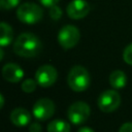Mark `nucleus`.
<instances>
[{
    "mask_svg": "<svg viewBox=\"0 0 132 132\" xmlns=\"http://www.w3.org/2000/svg\"><path fill=\"white\" fill-rule=\"evenodd\" d=\"M42 44L37 36L32 33L20 34L13 42V52L24 58H32L39 54Z\"/></svg>",
    "mask_w": 132,
    "mask_h": 132,
    "instance_id": "obj_1",
    "label": "nucleus"
},
{
    "mask_svg": "<svg viewBox=\"0 0 132 132\" xmlns=\"http://www.w3.org/2000/svg\"><path fill=\"white\" fill-rule=\"evenodd\" d=\"M67 82L70 89L74 92H82L87 90L91 82V77L88 70L80 66H73L67 76Z\"/></svg>",
    "mask_w": 132,
    "mask_h": 132,
    "instance_id": "obj_2",
    "label": "nucleus"
},
{
    "mask_svg": "<svg viewBox=\"0 0 132 132\" xmlns=\"http://www.w3.org/2000/svg\"><path fill=\"white\" fill-rule=\"evenodd\" d=\"M42 14H43V11H42L41 7L39 5H37L35 3H31V2L22 4L16 10L18 19L22 23L28 24V25L38 23L42 19Z\"/></svg>",
    "mask_w": 132,
    "mask_h": 132,
    "instance_id": "obj_3",
    "label": "nucleus"
},
{
    "mask_svg": "<svg viewBox=\"0 0 132 132\" xmlns=\"http://www.w3.org/2000/svg\"><path fill=\"white\" fill-rule=\"evenodd\" d=\"M91 114L90 106L84 101H76L72 103L67 110L68 120L74 125H80L85 123Z\"/></svg>",
    "mask_w": 132,
    "mask_h": 132,
    "instance_id": "obj_4",
    "label": "nucleus"
},
{
    "mask_svg": "<svg viewBox=\"0 0 132 132\" xmlns=\"http://www.w3.org/2000/svg\"><path fill=\"white\" fill-rule=\"evenodd\" d=\"M98 107L103 112H112L114 111L121 104V96L114 90H106L103 91L97 101Z\"/></svg>",
    "mask_w": 132,
    "mask_h": 132,
    "instance_id": "obj_5",
    "label": "nucleus"
},
{
    "mask_svg": "<svg viewBox=\"0 0 132 132\" xmlns=\"http://www.w3.org/2000/svg\"><path fill=\"white\" fill-rule=\"evenodd\" d=\"M79 30L72 25L64 26L58 33V42L65 50L72 48L74 45H76L79 41Z\"/></svg>",
    "mask_w": 132,
    "mask_h": 132,
    "instance_id": "obj_6",
    "label": "nucleus"
},
{
    "mask_svg": "<svg viewBox=\"0 0 132 132\" xmlns=\"http://www.w3.org/2000/svg\"><path fill=\"white\" fill-rule=\"evenodd\" d=\"M58 78V72L56 68L50 64L40 66L35 73V80L40 87L47 88L53 86Z\"/></svg>",
    "mask_w": 132,
    "mask_h": 132,
    "instance_id": "obj_7",
    "label": "nucleus"
},
{
    "mask_svg": "<svg viewBox=\"0 0 132 132\" xmlns=\"http://www.w3.org/2000/svg\"><path fill=\"white\" fill-rule=\"evenodd\" d=\"M55 103L48 98L38 99L32 108L33 116L39 121H45L53 117L55 113Z\"/></svg>",
    "mask_w": 132,
    "mask_h": 132,
    "instance_id": "obj_8",
    "label": "nucleus"
},
{
    "mask_svg": "<svg viewBox=\"0 0 132 132\" xmlns=\"http://www.w3.org/2000/svg\"><path fill=\"white\" fill-rule=\"evenodd\" d=\"M90 4L86 0H72L66 8L67 14L72 20H80L90 12Z\"/></svg>",
    "mask_w": 132,
    "mask_h": 132,
    "instance_id": "obj_9",
    "label": "nucleus"
},
{
    "mask_svg": "<svg viewBox=\"0 0 132 132\" xmlns=\"http://www.w3.org/2000/svg\"><path fill=\"white\" fill-rule=\"evenodd\" d=\"M2 75L5 80L9 82H19L24 77L23 69L15 63H7L2 68Z\"/></svg>",
    "mask_w": 132,
    "mask_h": 132,
    "instance_id": "obj_10",
    "label": "nucleus"
},
{
    "mask_svg": "<svg viewBox=\"0 0 132 132\" xmlns=\"http://www.w3.org/2000/svg\"><path fill=\"white\" fill-rule=\"evenodd\" d=\"M10 121L16 127H25L31 122V114L27 109L16 107L10 113Z\"/></svg>",
    "mask_w": 132,
    "mask_h": 132,
    "instance_id": "obj_11",
    "label": "nucleus"
},
{
    "mask_svg": "<svg viewBox=\"0 0 132 132\" xmlns=\"http://www.w3.org/2000/svg\"><path fill=\"white\" fill-rule=\"evenodd\" d=\"M127 77L124 71L122 70H114L109 75V84L114 89H122L126 86Z\"/></svg>",
    "mask_w": 132,
    "mask_h": 132,
    "instance_id": "obj_12",
    "label": "nucleus"
},
{
    "mask_svg": "<svg viewBox=\"0 0 132 132\" xmlns=\"http://www.w3.org/2000/svg\"><path fill=\"white\" fill-rule=\"evenodd\" d=\"M13 39V31L11 27L6 24L5 22H2L0 24V45L5 46L8 45Z\"/></svg>",
    "mask_w": 132,
    "mask_h": 132,
    "instance_id": "obj_13",
    "label": "nucleus"
},
{
    "mask_svg": "<svg viewBox=\"0 0 132 132\" xmlns=\"http://www.w3.org/2000/svg\"><path fill=\"white\" fill-rule=\"evenodd\" d=\"M47 132H70V125L62 120H53L47 124Z\"/></svg>",
    "mask_w": 132,
    "mask_h": 132,
    "instance_id": "obj_14",
    "label": "nucleus"
},
{
    "mask_svg": "<svg viewBox=\"0 0 132 132\" xmlns=\"http://www.w3.org/2000/svg\"><path fill=\"white\" fill-rule=\"evenodd\" d=\"M36 85H38L36 80H34V79H32V78H27V79L23 80L21 87H22V90H23L25 93H32V92L35 91Z\"/></svg>",
    "mask_w": 132,
    "mask_h": 132,
    "instance_id": "obj_15",
    "label": "nucleus"
},
{
    "mask_svg": "<svg viewBox=\"0 0 132 132\" xmlns=\"http://www.w3.org/2000/svg\"><path fill=\"white\" fill-rule=\"evenodd\" d=\"M123 59L127 64L132 65V43L125 47L123 52Z\"/></svg>",
    "mask_w": 132,
    "mask_h": 132,
    "instance_id": "obj_16",
    "label": "nucleus"
},
{
    "mask_svg": "<svg viewBox=\"0 0 132 132\" xmlns=\"http://www.w3.org/2000/svg\"><path fill=\"white\" fill-rule=\"evenodd\" d=\"M19 2L20 0H0V6L3 9H11L14 8Z\"/></svg>",
    "mask_w": 132,
    "mask_h": 132,
    "instance_id": "obj_17",
    "label": "nucleus"
},
{
    "mask_svg": "<svg viewBox=\"0 0 132 132\" xmlns=\"http://www.w3.org/2000/svg\"><path fill=\"white\" fill-rule=\"evenodd\" d=\"M62 9L57 6V5H54L52 7H50V15L53 20H59L61 16H62Z\"/></svg>",
    "mask_w": 132,
    "mask_h": 132,
    "instance_id": "obj_18",
    "label": "nucleus"
},
{
    "mask_svg": "<svg viewBox=\"0 0 132 132\" xmlns=\"http://www.w3.org/2000/svg\"><path fill=\"white\" fill-rule=\"evenodd\" d=\"M29 132H42V128L39 123H32L29 126Z\"/></svg>",
    "mask_w": 132,
    "mask_h": 132,
    "instance_id": "obj_19",
    "label": "nucleus"
},
{
    "mask_svg": "<svg viewBox=\"0 0 132 132\" xmlns=\"http://www.w3.org/2000/svg\"><path fill=\"white\" fill-rule=\"evenodd\" d=\"M119 132H132V123H124L120 127Z\"/></svg>",
    "mask_w": 132,
    "mask_h": 132,
    "instance_id": "obj_20",
    "label": "nucleus"
},
{
    "mask_svg": "<svg viewBox=\"0 0 132 132\" xmlns=\"http://www.w3.org/2000/svg\"><path fill=\"white\" fill-rule=\"evenodd\" d=\"M59 0H39V2L45 7H52L58 3Z\"/></svg>",
    "mask_w": 132,
    "mask_h": 132,
    "instance_id": "obj_21",
    "label": "nucleus"
},
{
    "mask_svg": "<svg viewBox=\"0 0 132 132\" xmlns=\"http://www.w3.org/2000/svg\"><path fill=\"white\" fill-rule=\"evenodd\" d=\"M77 132H94V130L90 127H81V128L78 129Z\"/></svg>",
    "mask_w": 132,
    "mask_h": 132,
    "instance_id": "obj_22",
    "label": "nucleus"
},
{
    "mask_svg": "<svg viewBox=\"0 0 132 132\" xmlns=\"http://www.w3.org/2000/svg\"><path fill=\"white\" fill-rule=\"evenodd\" d=\"M0 100H1V104H0V107L2 108V107H3V105H4V98H3V95H2V94H0Z\"/></svg>",
    "mask_w": 132,
    "mask_h": 132,
    "instance_id": "obj_23",
    "label": "nucleus"
},
{
    "mask_svg": "<svg viewBox=\"0 0 132 132\" xmlns=\"http://www.w3.org/2000/svg\"><path fill=\"white\" fill-rule=\"evenodd\" d=\"M3 59V50H0V60Z\"/></svg>",
    "mask_w": 132,
    "mask_h": 132,
    "instance_id": "obj_24",
    "label": "nucleus"
}]
</instances>
